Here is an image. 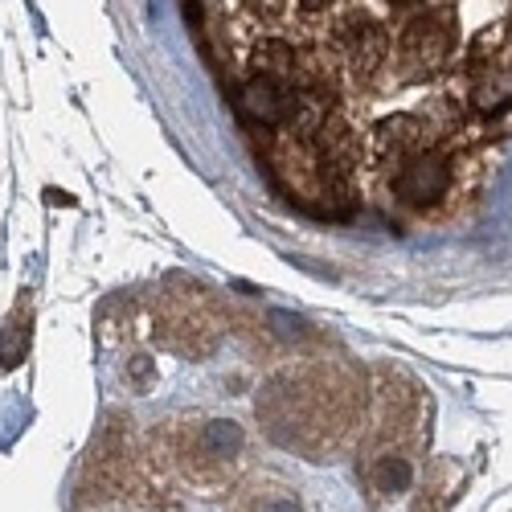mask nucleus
Segmentation results:
<instances>
[{
  "mask_svg": "<svg viewBox=\"0 0 512 512\" xmlns=\"http://www.w3.org/2000/svg\"><path fill=\"white\" fill-rule=\"evenodd\" d=\"M238 111L259 123V127H283L295 119V111H300V95H295L291 78L279 74V70H259L246 87L238 91Z\"/></svg>",
  "mask_w": 512,
  "mask_h": 512,
  "instance_id": "obj_1",
  "label": "nucleus"
},
{
  "mask_svg": "<svg viewBox=\"0 0 512 512\" xmlns=\"http://www.w3.org/2000/svg\"><path fill=\"white\" fill-rule=\"evenodd\" d=\"M447 189H451V160L435 148L410 152L394 173V193L406 205H435L447 197Z\"/></svg>",
  "mask_w": 512,
  "mask_h": 512,
  "instance_id": "obj_2",
  "label": "nucleus"
},
{
  "mask_svg": "<svg viewBox=\"0 0 512 512\" xmlns=\"http://www.w3.org/2000/svg\"><path fill=\"white\" fill-rule=\"evenodd\" d=\"M336 46H340V54H345V62L353 70L369 74V70H377L381 58H386V29L365 13H349L336 25Z\"/></svg>",
  "mask_w": 512,
  "mask_h": 512,
  "instance_id": "obj_3",
  "label": "nucleus"
},
{
  "mask_svg": "<svg viewBox=\"0 0 512 512\" xmlns=\"http://www.w3.org/2000/svg\"><path fill=\"white\" fill-rule=\"evenodd\" d=\"M447 50H451V37H447V25L439 17H422V21L406 25V33H402V62L414 74L439 70Z\"/></svg>",
  "mask_w": 512,
  "mask_h": 512,
  "instance_id": "obj_4",
  "label": "nucleus"
},
{
  "mask_svg": "<svg viewBox=\"0 0 512 512\" xmlns=\"http://www.w3.org/2000/svg\"><path fill=\"white\" fill-rule=\"evenodd\" d=\"M33 345V312L29 304H17L13 316L0 328V369H17Z\"/></svg>",
  "mask_w": 512,
  "mask_h": 512,
  "instance_id": "obj_5",
  "label": "nucleus"
},
{
  "mask_svg": "<svg viewBox=\"0 0 512 512\" xmlns=\"http://www.w3.org/2000/svg\"><path fill=\"white\" fill-rule=\"evenodd\" d=\"M246 5L259 13V17H275V13H283V5L287 0H246Z\"/></svg>",
  "mask_w": 512,
  "mask_h": 512,
  "instance_id": "obj_6",
  "label": "nucleus"
}]
</instances>
